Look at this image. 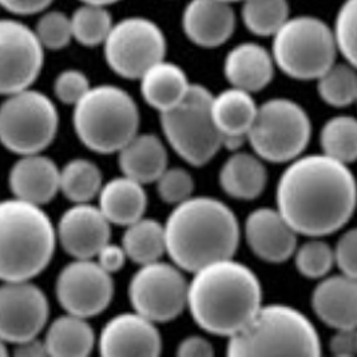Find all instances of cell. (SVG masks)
<instances>
[{
  "mask_svg": "<svg viewBox=\"0 0 357 357\" xmlns=\"http://www.w3.org/2000/svg\"><path fill=\"white\" fill-rule=\"evenodd\" d=\"M277 209L307 237H324L345 227L357 206V182L348 165L326 154L300 155L278 179Z\"/></svg>",
  "mask_w": 357,
  "mask_h": 357,
  "instance_id": "1",
  "label": "cell"
},
{
  "mask_svg": "<svg viewBox=\"0 0 357 357\" xmlns=\"http://www.w3.org/2000/svg\"><path fill=\"white\" fill-rule=\"evenodd\" d=\"M262 307V288L255 272L233 259L215 261L195 272L188 308L205 332L231 337Z\"/></svg>",
  "mask_w": 357,
  "mask_h": 357,
  "instance_id": "2",
  "label": "cell"
},
{
  "mask_svg": "<svg viewBox=\"0 0 357 357\" xmlns=\"http://www.w3.org/2000/svg\"><path fill=\"white\" fill-rule=\"evenodd\" d=\"M165 234L169 257L192 273L233 259L240 244L237 215L211 197H190L176 205L165 222Z\"/></svg>",
  "mask_w": 357,
  "mask_h": 357,
  "instance_id": "3",
  "label": "cell"
},
{
  "mask_svg": "<svg viewBox=\"0 0 357 357\" xmlns=\"http://www.w3.org/2000/svg\"><path fill=\"white\" fill-rule=\"evenodd\" d=\"M56 227L42 206L17 198L0 205V277L27 281L40 275L55 253Z\"/></svg>",
  "mask_w": 357,
  "mask_h": 357,
  "instance_id": "4",
  "label": "cell"
},
{
  "mask_svg": "<svg viewBox=\"0 0 357 357\" xmlns=\"http://www.w3.org/2000/svg\"><path fill=\"white\" fill-rule=\"evenodd\" d=\"M229 356H320L321 341L308 317L285 304L262 305L250 323L229 337Z\"/></svg>",
  "mask_w": 357,
  "mask_h": 357,
  "instance_id": "5",
  "label": "cell"
},
{
  "mask_svg": "<svg viewBox=\"0 0 357 357\" xmlns=\"http://www.w3.org/2000/svg\"><path fill=\"white\" fill-rule=\"evenodd\" d=\"M139 110L129 93L113 84L91 87L74 106L73 125L82 144L100 154L118 153L138 134Z\"/></svg>",
  "mask_w": 357,
  "mask_h": 357,
  "instance_id": "6",
  "label": "cell"
},
{
  "mask_svg": "<svg viewBox=\"0 0 357 357\" xmlns=\"http://www.w3.org/2000/svg\"><path fill=\"white\" fill-rule=\"evenodd\" d=\"M337 54L335 31L319 17H289L273 36L277 67L297 81H317L336 63Z\"/></svg>",
  "mask_w": 357,
  "mask_h": 357,
  "instance_id": "7",
  "label": "cell"
},
{
  "mask_svg": "<svg viewBox=\"0 0 357 357\" xmlns=\"http://www.w3.org/2000/svg\"><path fill=\"white\" fill-rule=\"evenodd\" d=\"M213 97L205 86L192 84L179 105L161 113L167 142L183 161L195 167L206 165L224 146V137L213 119Z\"/></svg>",
  "mask_w": 357,
  "mask_h": 357,
  "instance_id": "8",
  "label": "cell"
},
{
  "mask_svg": "<svg viewBox=\"0 0 357 357\" xmlns=\"http://www.w3.org/2000/svg\"><path fill=\"white\" fill-rule=\"evenodd\" d=\"M312 123L308 114L288 98H273L259 106L248 141L261 160L292 162L308 146Z\"/></svg>",
  "mask_w": 357,
  "mask_h": 357,
  "instance_id": "9",
  "label": "cell"
},
{
  "mask_svg": "<svg viewBox=\"0 0 357 357\" xmlns=\"http://www.w3.org/2000/svg\"><path fill=\"white\" fill-rule=\"evenodd\" d=\"M59 126L56 106L46 94L22 90L10 94L0 107V139L19 154L42 153L52 144Z\"/></svg>",
  "mask_w": 357,
  "mask_h": 357,
  "instance_id": "10",
  "label": "cell"
},
{
  "mask_svg": "<svg viewBox=\"0 0 357 357\" xmlns=\"http://www.w3.org/2000/svg\"><path fill=\"white\" fill-rule=\"evenodd\" d=\"M103 51L115 74L126 79H141L151 66L165 59L166 39L153 20L126 17L114 24Z\"/></svg>",
  "mask_w": 357,
  "mask_h": 357,
  "instance_id": "11",
  "label": "cell"
},
{
  "mask_svg": "<svg viewBox=\"0 0 357 357\" xmlns=\"http://www.w3.org/2000/svg\"><path fill=\"white\" fill-rule=\"evenodd\" d=\"M129 298L135 312L154 323H167L188 308L189 282L174 262H150L131 277Z\"/></svg>",
  "mask_w": 357,
  "mask_h": 357,
  "instance_id": "12",
  "label": "cell"
},
{
  "mask_svg": "<svg viewBox=\"0 0 357 357\" xmlns=\"http://www.w3.org/2000/svg\"><path fill=\"white\" fill-rule=\"evenodd\" d=\"M45 63V46L26 24L3 19L0 23V91L10 96L31 87Z\"/></svg>",
  "mask_w": 357,
  "mask_h": 357,
  "instance_id": "13",
  "label": "cell"
},
{
  "mask_svg": "<svg viewBox=\"0 0 357 357\" xmlns=\"http://www.w3.org/2000/svg\"><path fill=\"white\" fill-rule=\"evenodd\" d=\"M56 298L66 313L90 319L109 308L114 296L112 273L93 259H75L61 271Z\"/></svg>",
  "mask_w": 357,
  "mask_h": 357,
  "instance_id": "14",
  "label": "cell"
},
{
  "mask_svg": "<svg viewBox=\"0 0 357 357\" xmlns=\"http://www.w3.org/2000/svg\"><path fill=\"white\" fill-rule=\"evenodd\" d=\"M47 296L27 281H3L0 288V336L3 342L19 344L38 337L47 324Z\"/></svg>",
  "mask_w": 357,
  "mask_h": 357,
  "instance_id": "15",
  "label": "cell"
},
{
  "mask_svg": "<svg viewBox=\"0 0 357 357\" xmlns=\"http://www.w3.org/2000/svg\"><path fill=\"white\" fill-rule=\"evenodd\" d=\"M157 323L138 312L119 313L100 331L98 348L102 356H158L162 337Z\"/></svg>",
  "mask_w": 357,
  "mask_h": 357,
  "instance_id": "16",
  "label": "cell"
},
{
  "mask_svg": "<svg viewBox=\"0 0 357 357\" xmlns=\"http://www.w3.org/2000/svg\"><path fill=\"white\" fill-rule=\"evenodd\" d=\"M110 221L99 206L75 204L61 215L56 227L58 241L74 259H94L110 243Z\"/></svg>",
  "mask_w": 357,
  "mask_h": 357,
  "instance_id": "17",
  "label": "cell"
},
{
  "mask_svg": "<svg viewBox=\"0 0 357 357\" xmlns=\"http://www.w3.org/2000/svg\"><path fill=\"white\" fill-rule=\"evenodd\" d=\"M297 231L278 209L259 208L245 222V237L252 252L265 262L281 264L297 249Z\"/></svg>",
  "mask_w": 357,
  "mask_h": 357,
  "instance_id": "18",
  "label": "cell"
},
{
  "mask_svg": "<svg viewBox=\"0 0 357 357\" xmlns=\"http://www.w3.org/2000/svg\"><path fill=\"white\" fill-rule=\"evenodd\" d=\"M182 27L195 45L214 49L234 33L236 15L225 0H192L183 11Z\"/></svg>",
  "mask_w": 357,
  "mask_h": 357,
  "instance_id": "19",
  "label": "cell"
},
{
  "mask_svg": "<svg viewBox=\"0 0 357 357\" xmlns=\"http://www.w3.org/2000/svg\"><path fill=\"white\" fill-rule=\"evenodd\" d=\"M8 185L17 199L42 206L61 190V170L40 153L20 155L10 170Z\"/></svg>",
  "mask_w": 357,
  "mask_h": 357,
  "instance_id": "20",
  "label": "cell"
},
{
  "mask_svg": "<svg viewBox=\"0 0 357 357\" xmlns=\"http://www.w3.org/2000/svg\"><path fill=\"white\" fill-rule=\"evenodd\" d=\"M312 309L333 329H357V278L326 276L312 292Z\"/></svg>",
  "mask_w": 357,
  "mask_h": 357,
  "instance_id": "21",
  "label": "cell"
},
{
  "mask_svg": "<svg viewBox=\"0 0 357 357\" xmlns=\"http://www.w3.org/2000/svg\"><path fill=\"white\" fill-rule=\"evenodd\" d=\"M275 66L272 52L257 43L245 42L227 52L224 74L233 87L257 93L273 79Z\"/></svg>",
  "mask_w": 357,
  "mask_h": 357,
  "instance_id": "22",
  "label": "cell"
},
{
  "mask_svg": "<svg viewBox=\"0 0 357 357\" xmlns=\"http://www.w3.org/2000/svg\"><path fill=\"white\" fill-rule=\"evenodd\" d=\"M118 165L123 176L141 183L155 182L167 169V150L154 134H137L118 151Z\"/></svg>",
  "mask_w": 357,
  "mask_h": 357,
  "instance_id": "23",
  "label": "cell"
},
{
  "mask_svg": "<svg viewBox=\"0 0 357 357\" xmlns=\"http://www.w3.org/2000/svg\"><path fill=\"white\" fill-rule=\"evenodd\" d=\"M98 197L99 209L115 225L129 227L141 220L146 211L147 195L144 183L128 176L105 183Z\"/></svg>",
  "mask_w": 357,
  "mask_h": 357,
  "instance_id": "24",
  "label": "cell"
},
{
  "mask_svg": "<svg viewBox=\"0 0 357 357\" xmlns=\"http://www.w3.org/2000/svg\"><path fill=\"white\" fill-rule=\"evenodd\" d=\"M192 83L185 71L165 59L141 77V93L147 105L160 113L174 109L186 97Z\"/></svg>",
  "mask_w": 357,
  "mask_h": 357,
  "instance_id": "25",
  "label": "cell"
},
{
  "mask_svg": "<svg viewBox=\"0 0 357 357\" xmlns=\"http://www.w3.org/2000/svg\"><path fill=\"white\" fill-rule=\"evenodd\" d=\"M259 112L252 93L230 87L213 97L211 113L217 129L222 137H243L248 139Z\"/></svg>",
  "mask_w": 357,
  "mask_h": 357,
  "instance_id": "26",
  "label": "cell"
},
{
  "mask_svg": "<svg viewBox=\"0 0 357 357\" xmlns=\"http://www.w3.org/2000/svg\"><path fill=\"white\" fill-rule=\"evenodd\" d=\"M268 172L260 157L243 151L230 155L220 170V185L227 195L252 201L264 192Z\"/></svg>",
  "mask_w": 357,
  "mask_h": 357,
  "instance_id": "27",
  "label": "cell"
},
{
  "mask_svg": "<svg viewBox=\"0 0 357 357\" xmlns=\"http://www.w3.org/2000/svg\"><path fill=\"white\" fill-rule=\"evenodd\" d=\"M45 342L50 356H89L96 347V333L87 319L67 313L50 324Z\"/></svg>",
  "mask_w": 357,
  "mask_h": 357,
  "instance_id": "28",
  "label": "cell"
},
{
  "mask_svg": "<svg viewBox=\"0 0 357 357\" xmlns=\"http://www.w3.org/2000/svg\"><path fill=\"white\" fill-rule=\"evenodd\" d=\"M122 246L129 260L138 265L160 261L163 255L167 253L165 225L154 218L142 217L126 227Z\"/></svg>",
  "mask_w": 357,
  "mask_h": 357,
  "instance_id": "29",
  "label": "cell"
},
{
  "mask_svg": "<svg viewBox=\"0 0 357 357\" xmlns=\"http://www.w3.org/2000/svg\"><path fill=\"white\" fill-rule=\"evenodd\" d=\"M102 188V172L93 161L71 160L61 170V192L74 204L90 202L99 195Z\"/></svg>",
  "mask_w": 357,
  "mask_h": 357,
  "instance_id": "30",
  "label": "cell"
},
{
  "mask_svg": "<svg viewBox=\"0 0 357 357\" xmlns=\"http://www.w3.org/2000/svg\"><path fill=\"white\" fill-rule=\"evenodd\" d=\"M323 153L339 162L349 165L357 161V119L337 115L325 122L320 131Z\"/></svg>",
  "mask_w": 357,
  "mask_h": 357,
  "instance_id": "31",
  "label": "cell"
},
{
  "mask_svg": "<svg viewBox=\"0 0 357 357\" xmlns=\"http://www.w3.org/2000/svg\"><path fill=\"white\" fill-rule=\"evenodd\" d=\"M243 22L257 36H275L289 19L288 0H244Z\"/></svg>",
  "mask_w": 357,
  "mask_h": 357,
  "instance_id": "32",
  "label": "cell"
},
{
  "mask_svg": "<svg viewBox=\"0 0 357 357\" xmlns=\"http://www.w3.org/2000/svg\"><path fill=\"white\" fill-rule=\"evenodd\" d=\"M106 6L83 3L71 15L74 39L86 47L103 45L113 30V17Z\"/></svg>",
  "mask_w": 357,
  "mask_h": 357,
  "instance_id": "33",
  "label": "cell"
},
{
  "mask_svg": "<svg viewBox=\"0 0 357 357\" xmlns=\"http://www.w3.org/2000/svg\"><path fill=\"white\" fill-rule=\"evenodd\" d=\"M317 93L332 107H347L357 102V68L335 63L317 79Z\"/></svg>",
  "mask_w": 357,
  "mask_h": 357,
  "instance_id": "34",
  "label": "cell"
},
{
  "mask_svg": "<svg viewBox=\"0 0 357 357\" xmlns=\"http://www.w3.org/2000/svg\"><path fill=\"white\" fill-rule=\"evenodd\" d=\"M293 256L297 272L312 280L324 278L336 265L335 248L321 237H310L307 243L297 246Z\"/></svg>",
  "mask_w": 357,
  "mask_h": 357,
  "instance_id": "35",
  "label": "cell"
},
{
  "mask_svg": "<svg viewBox=\"0 0 357 357\" xmlns=\"http://www.w3.org/2000/svg\"><path fill=\"white\" fill-rule=\"evenodd\" d=\"M335 36L339 52L357 68V0H345L335 22Z\"/></svg>",
  "mask_w": 357,
  "mask_h": 357,
  "instance_id": "36",
  "label": "cell"
},
{
  "mask_svg": "<svg viewBox=\"0 0 357 357\" xmlns=\"http://www.w3.org/2000/svg\"><path fill=\"white\" fill-rule=\"evenodd\" d=\"M35 33L42 45L50 50L65 49L74 39L71 17H66L61 11L46 13L38 20Z\"/></svg>",
  "mask_w": 357,
  "mask_h": 357,
  "instance_id": "37",
  "label": "cell"
},
{
  "mask_svg": "<svg viewBox=\"0 0 357 357\" xmlns=\"http://www.w3.org/2000/svg\"><path fill=\"white\" fill-rule=\"evenodd\" d=\"M155 183L160 198L163 202L173 205L189 199L195 190V179L182 167H167Z\"/></svg>",
  "mask_w": 357,
  "mask_h": 357,
  "instance_id": "38",
  "label": "cell"
},
{
  "mask_svg": "<svg viewBox=\"0 0 357 357\" xmlns=\"http://www.w3.org/2000/svg\"><path fill=\"white\" fill-rule=\"evenodd\" d=\"M89 78L79 70L62 71L54 83V91L56 98L66 105L75 106L90 90Z\"/></svg>",
  "mask_w": 357,
  "mask_h": 357,
  "instance_id": "39",
  "label": "cell"
},
{
  "mask_svg": "<svg viewBox=\"0 0 357 357\" xmlns=\"http://www.w3.org/2000/svg\"><path fill=\"white\" fill-rule=\"evenodd\" d=\"M335 260L341 273L357 278V227L341 234L335 246Z\"/></svg>",
  "mask_w": 357,
  "mask_h": 357,
  "instance_id": "40",
  "label": "cell"
},
{
  "mask_svg": "<svg viewBox=\"0 0 357 357\" xmlns=\"http://www.w3.org/2000/svg\"><path fill=\"white\" fill-rule=\"evenodd\" d=\"M329 351L335 356H356L357 329H336L329 340Z\"/></svg>",
  "mask_w": 357,
  "mask_h": 357,
  "instance_id": "41",
  "label": "cell"
},
{
  "mask_svg": "<svg viewBox=\"0 0 357 357\" xmlns=\"http://www.w3.org/2000/svg\"><path fill=\"white\" fill-rule=\"evenodd\" d=\"M128 259V253L122 245L119 246L110 243L105 245L97 255L98 264L112 275L119 272Z\"/></svg>",
  "mask_w": 357,
  "mask_h": 357,
  "instance_id": "42",
  "label": "cell"
},
{
  "mask_svg": "<svg viewBox=\"0 0 357 357\" xmlns=\"http://www.w3.org/2000/svg\"><path fill=\"white\" fill-rule=\"evenodd\" d=\"M177 355L181 357H211L214 355V349L208 339L198 335H192L179 342Z\"/></svg>",
  "mask_w": 357,
  "mask_h": 357,
  "instance_id": "43",
  "label": "cell"
},
{
  "mask_svg": "<svg viewBox=\"0 0 357 357\" xmlns=\"http://www.w3.org/2000/svg\"><path fill=\"white\" fill-rule=\"evenodd\" d=\"M3 8L15 15H33L45 11L52 0H0Z\"/></svg>",
  "mask_w": 357,
  "mask_h": 357,
  "instance_id": "44",
  "label": "cell"
},
{
  "mask_svg": "<svg viewBox=\"0 0 357 357\" xmlns=\"http://www.w3.org/2000/svg\"><path fill=\"white\" fill-rule=\"evenodd\" d=\"M14 355L17 357L50 356L46 342L39 340L38 337L15 344Z\"/></svg>",
  "mask_w": 357,
  "mask_h": 357,
  "instance_id": "45",
  "label": "cell"
},
{
  "mask_svg": "<svg viewBox=\"0 0 357 357\" xmlns=\"http://www.w3.org/2000/svg\"><path fill=\"white\" fill-rule=\"evenodd\" d=\"M82 3H91V4H100V6H109L116 3L119 0H81Z\"/></svg>",
  "mask_w": 357,
  "mask_h": 357,
  "instance_id": "46",
  "label": "cell"
},
{
  "mask_svg": "<svg viewBox=\"0 0 357 357\" xmlns=\"http://www.w3.org/2000/svg\"><path fill=\"white\" fill-rule=\"evenodd\" d=\"M225 1H229V3H233V1H244V0H225Z\"/></svg>",
  "mask_w": 357,
  "mask_h": 357,
  "instance_id": "47",
  "label": "cell"
}]
</instances>
